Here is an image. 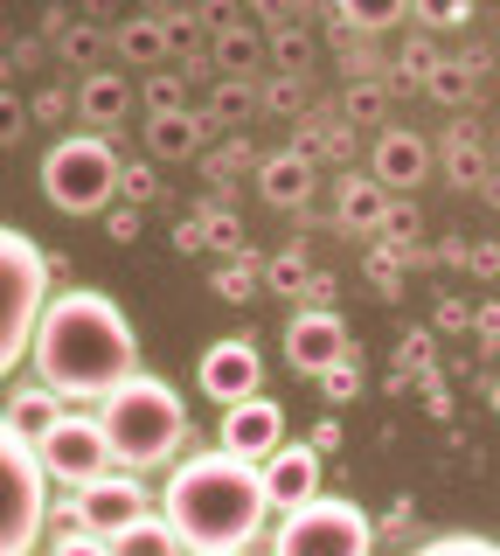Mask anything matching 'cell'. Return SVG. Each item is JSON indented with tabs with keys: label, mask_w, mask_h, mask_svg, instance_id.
<instances>
[{
	"label": "cell",
	"mask_w": 500,
	"mask_h": 556,
	"mask_svg": "<svg viewBox=\"0 0 500 556\" xmlns=\"http://www.w3.org/2000/svg\"><path fill=\"white\" fill-rule=\"evenodd\" d=\"M161 515L181 529V543L195 556L257 549V543H265V515H271L265 466L244 459V452H230V445L195 452V459H181L175 473H167Z\"/></svg>",
	"instance_id": "obj_1"
},
{
	"label": "cell",
	"mask_w": 500,
	"mask_h": 556,
	"mask_svg": "<svg viewBox=\"0 0 500 556\" xmlns=\"http://www.w3.org/2000/svg\"><path fill=\"white\" fill-rule=\"evenodd\" d=\"M36 376L49 390H63L70 404H105V396L140 369V348H132V327L118 300L105 292H63V300H49L42 327H36Z\"/></svg>",
	"instance_id": "obj_2"
},
{
	"label": "cell",
	"mask_w": 500,
	"mask_h": 556,
	"mask_svg": "<svg viewBox=\"0 0 500 556\" xmlns=\"http://www.w3.org/2000/svg\"><path fill=\"white\" fill-rule=\"evenodd\" d=\"M98 417H105V431L118 445V466H140V473L175 459V445L188 431V404L175 396V382H161L146 369H132L126 382H118L105 404H98Z\"/></svg>",
	"instance_id": "obj_3"
},
{
	"label": "cell",
	"mask_w": 500,
	"mask_h": 556,
	"mask_svg": "<svg viewBox=\"0 0 500 556\" xmlns=\"http://www.w3.org/2000/svg\"><path fill=\"white\" fill-rule=\"evenodd\" d=\"M49 313V257L28 230H0V369H22L36 355V327Z\"/></svg>",
	"instance_id": "obj_4"
},
{
	"label": "cell",
	"mask_w": 500,
	"mask_h": 556,
	"mask_svg": "<svg viewBox=\"0 0 500 556\" xmlns=\"http://www.w3.org/2000/svg\"><path fill=\"white\" fill-rule=\"evenodd\" d=\"M49 466L42 445L22 425L0 417V556H28L42 543V515H49Z\"/></svg>",
	"instance_id": "obj_5"
},
{
	"label": "cell",
	"mask_w": 500,
	"mask_h": 556,
	"mask_svg": "<svg viewBox=\"0 0 500 556\" xmlns=\"http://www.w3.org/2000/svg\"><path fill=\"white\" fill-rule=\"evenodd\" d=\"M118 153L105 147L98 132H70V139H56L49 147V161H42V195L63 208V216H98L112 195H118Z\"/></svg>",
	"instance_id": "obj_6"
},
{
	"label": "cell",
	"mask_w": 500,
	"mask_h": 556,
	"mask_svg": "<svg viewBox=\"0 0 500 556\" xmlns=\"http://www.w3.org/2000/svg\"><path fill=\"white\" fill-rule=\"evenodd\" d=\"M265 543L279 556H361L375 543V521L361 515V501L313 494V501H299V508H285Z\"/></svg>",
	"instance_id": "obj_7"
},
{
	"label": "cell",
	"mask_w": 500,
	"mask_h": 556,
	"mask_svg": "<svg viewBox=\"0 0 500 556\" xmlns=\"http://www.w3.org/2000/svg\"><path fill=\"white\" fill-rule=\"evenodd\" d=\"M112 459H118V445H112L105 417H91V410H63L56 431L42 439V466H49L56 480H70V486L112 473Z\"/></svg>",
	"instance_id": "obj_8"
},
{
	"label": "cell",
	"mask_w": 500,
	"mask_h": 556,
	"mask_svg": "<svg viewBox=\"0 0 500 556\" xmlns=\"http://www.w3.org/2000/svg\"><path fill=\"white\" fill-rule=\"evenodd\" d=\"M70 515L84 521V529H98L105 543H118V535H126L132 521L146 515V486H140V480H126V473H98V480H84V486H77Z\"/></svg>",
	"instance_id": "obj_9"
},
{
	"label": "cell",
	"mask_w": 500,
	"mask_h": 556,
	"mask_svg": "<svg viewBox=\"0 0 500 556\" xmlns=\"http://www.w3.org/2000/svg\"><path fill=\"white\" fill-rule=\"evenodd\" d=\"M195 382H202V396H209V404H244V396L265 390V362H257V348H251V341L222 334V341L202 348Z\"/></svg>",
	"instance_id": "obj_10"
},
{
	"label": "cell",
	"mask_w": 500,
	"mask_h": 556,
	"mask_svg": "<svg viewBox=\"0 0 500 556\" xmlns=\"http://www.w3.org/2000/svg\"><path fill=\"white\" fill-rule=\"evenodd\" d=\"M341 355H348V327H341L334 306H299V313H292V327H285V362H292V369H299V376H326Z\"/></svg>",
	"instance_id": "obj_11"
},
{
	"label": "cell",
	"mask_w": 500,
	"mask_h": 556,
	"mask_svg": "<svg viewBox=\"0 0 500 556\" xmlns=\"http://www.w3.org/2000/svg\"><path fill=\"white\" fill-rule=\"evenodd\" d=\"M216 445L244 452V459H271V452L285 445V410L271 404V396H244V404H222V431Z\"/></svg>",
	"instance_id": "obj_12"
},
{
	"label": "cell",
	"mask_w": 500,
	"mask_h": 556,
	"mask_svg": "<svg viewBox=\"0 0 500 556\" xmlns=\"http://www.w3.org/2000/svg\"><path fill=\"white\" fill-rule=\"evenodd\" d=\"M257 466H265V494H271L279 515L320 494V445H279L271 459H257Z\"/></svg>",
	"instance_id": "obj_13"
},
{
	"label": "cell",
	"mask_w": 500,
	"mask_h": 556,
	"mask_svg": "<svg viewBox=\"0 0 500 556\" xmlns=\"http://www.w3.org/2000/svg\"><path fill=\"white\" fill-rule=\"evenodd\" d=\"M369 167H375V181L389 188V195H403V188H418L424 174H431V147L418 132H383L375 139V153H369Z\"/></svg>",
	"instance_id": "obj_14"
},
{
	"label": "cell",
	"mask_w": 500,
	"mask_h": 556,
	"mask_svg": "<svg viewBox=\"0 0 500 556\" xmlns=\"http://www.w3.org/2000/svg\"><path fill=\"white\" fill-rule=\"evenodd\" d=\"M257 188H265L271 208H306L313 202V161H306L299 147L265 153V161H257Z\"/></svg>",
	"instance_id": "obj_15"
},
{
	"label": "cell",
	"mask_w": 500,
	"mask_h": 556,
	"mask_svg": "<svg viewBox=\"0 0 500 556\" xmlns=\"http://www.w3.org/2000/svg\"><path fill=\"white\" fill-rule=\"evenodd\" d=\"M63 404H70V396L63 390H49V382L36 376V382H22V390H8V425H22L28 439H49V431H56V417H63Z\"/></svg>",
	"instance_id": "obj_16"
},
{
	"label": "cell",
	"mask_w": 500,
	"mask_h": 556,
	"mask_svg": "<svg viewBox=\"0 0 500 556\" xmlns=\"http://www.w3.org/2000/svg\"><path fill=\"white\" fill-rule=\"evenodd\" d=\"M202 147V112H146V153L153 161H188Z\"/></svg>",
	"instance_id": "obj_17"
},
{
	"label": "cell",
	"mask_w": 500,
	"mask_h": 556,
	"mask_svg": "<svg viewBox=\"0 0 500 556\" xmlns=\"http://www.w3.org/2000/svg\"><path fill=\"white\" fill-rule=\"evenodd\" d=\"M77 112L91 118V126H118V118L132 112V84L112 77V70H91V77L77 84Z\"/></svg>",
	"instance_id": "obj_18"
},
{
	"label": "cell",
	"mask_w": 500,
	"mask_h": 556,
	"mask_svg": "<svg viewBox=\"0 0 500 556\" xmlns=\"http://www.w3.org/2000/svg\"><path fill=\"white\" fill-rule=\"evenodd\" d=\"M112 49H118V56H132V63H167V56H175L167 14H132V22L112 35Z\"/></svg>",
	"instance_id": "obj_19"
},
{
	"label": "cell",
	"mask_w": 500,
	"mask_h": 556,
	"mask_svg": "<svg viewBox=\"0 0 500 556\" xmlns=\"http://www.w3.org/2000/svg\"><path fill=\"white\" fill-rule=\"evenodd\" d=\"M341 223H348V230H375V223H389V188L375 181V174L341 181Z\"/></svg>",
	"instance_id": "obj_20"
},
{
	"label": "cell",
	"mask_w": 500,
	"mask_h": 556,
	"mask_svg": "<svg viewBox=\"0 0 500 556\" xmlns=\"http://www.w3.org/2000/svg\"><path fill=\"white\" fill-rule=\"evenodd\" d=\"M118 556H175V549H188L181 543V529H175V521H153V515H140V521H132V529L126 535H118V543H112Z\"/></svg>",
	"instance_id": "obj_21"
},
{
	"label": "cell",
	"mask_w": 500,
	"mask_h": 556,
	"mask_svg": "<svg viewBox=\"0 0 500 556\" xmlns=\"http://www.w3.org/2000/svg\"><path fill=\"white\" fill-rule=\"evenodd\" d=\"M334 8H341V22H348V28L375 35V28H396V22H403L410 0H334Z\"/></svg>",
	"instance_id": "obj_22"
},
{
	"label": "cell",
	"mask_w": 500,
	"mask_h": 556,
	"mask_svg": "<svg viewBox=\"0 0 500 556\" xmlns=\"http://www.w3.org/2000/svg\"><path fill=\"white\" fill-rule=\"evenodd\" d=\"M265 286L285 292V300H306V286H313V265H306V251H279L265 265Z\"/></svg>",
	"instance_id": "obj_23"
},
{
	"label": "cell",
	"mask_w": 500,
	"mask_h": 556,
	"mask_svg": "<svg viewBox=\"0 0 500 556\" xmlns=\"http://www.w3.org/2000/svg\"><path fill=\"white\" fill-rule=\"evenodd\" d=\"M424 91L438 98V104H465V91H473V63L438 56V63H431V77H424Z\"/></svg>",
	"instance_id": "obj_24"
},
{
	"label": "cell",
	"mask_w": 500,
	"mask_h": 556,
	"mask_svg": "<svg viewBox=\"0 0 500 556\" xmlns=\"http://www.w3.org/2000/svg\"><path fill=\"white\" fill-rule=\"evenodd\" d=\"M257 286H265V265H257L251 251H244V257H230V265L216 271V300H251Z\"/></svg>",
	"instance_id": "obj_25"
},
{
	"label": "cell",
	"mask_w": 500,
	"mask_h": 556,
	"mask_svg": "<svg viewBox=\"0 0 500 556\" xmlns=\"http://www.w3.org/2000/svg\"><path fill=\"white\" fill-rule=\"evenodd\" d=\"M216 63H222V77H251V63H257V35H251V28L216 35Z\"/></svg>",
	"instance_id": "obj_26"
},
{
	"label": "cell",
	"mask_w": 500,
	"mask_h": 556,
	"mask_svg": "<svg viewBox=\"0 0 500 556\" xmlns=\"http://www.w3.org/2000/svg\"><path fill=\"white\" fill-rule=\"evenodd\" d=\"M209 112H216V118H230V126H236V118H251V112H257L251 77H222V84H216V98H209Z\"/></svg>",
	"instance_id": "obj_27"
},
{
	"label": "cell",
	"mask_w": 500,
	"mask_h": 556,
	"mask_svg": "<svg viewBox=\"0 0 500 556\" xmlns=\"http://www.w3.org/2000/svg\"><path fill=\"white\" fill-rule=\"evenodd\" d=\"M140 104H146V112H188V84L175 77V70H161V77H146Z\"/></svg>",
	"instance_id": "obj_28"
},
{
	"label": "cell",
	"mask_w": 500,
	"mask_h": 556,
	"mask_svg": "<svg viewBox=\"0 0 500 556\" xmlns=\"http://www.w3.org/2000/svg\"><path fill=\"white\" fill-rule=\"evenodd\" d=\"M418 8V22L431 28H459V22H473V0H410Z\"/></svg>",
	"instance_id": "obj_29"
},
{
	"label": "cell",
	"mask_w": 500,
	"mask_h": 556,
	"mask_svg": "<svg viewBox=\"0 0 500 556\" xmlns=\"http://www.w3.org/2000/svg\"><path fill=\"white\" fill-rule=\"evenodd\" d=\"M209 251H230V257H244V251H251L244 223H236V216H222V208H209Z\"/></svg>",
	"instance_id": "obj_30"
},
{
	"label": "cell",
	"mask_w": 500,
	"mask_h": 556,
	"mask_svg": "<svg viewBox=\"0 0 500 556\" xmlns=\"http://www.w3.org/2000/svg\"><path fill=\"white\" fill-rule=\"evenodd\" d=\"M424 549H431V556H500L493 535H431Z\"/></svg>",
	"instance_id": "obj_31"
},
{
	"label": "cell",
	"mask_w": 500,
	"mask_h": 556,
	"mask_svg": "<svg viewBox=\"0 0 500 556\" xmlns=\"http://www.w3.org/2000/svg\"><path fill=\"white\" fill-rule=\"evenodd\" d=\"M118 195H126V202H153V195H161V174L140 167V161H132V167H118Z\"/></svg>",
	"instance_id": "obj_32"
},
{
	"label": "cell",
	"mask_w": 500,
	"mask_h": 556,
	"mask_svg": "<svg viewBox=\"0 0 500 556\" xmlns=\"http://www.w3.org/2000/svg\"><path fill=\"white\" fill-rule=\"evenodd\" d=\"M167 35H175V56H188V49H195V35H202V14L195 8H175V14H167Z\"/></svg>",
	"instance_id": "obj_33"
},
{
	"label": "cell",
	"mask_w": 500,
	"mask_h": 556,
	"mask_svg": "<svg viewBox=\"0 0 500 556\" xmlns=\"http://www.w3.org/2000/svg\"><path fill=\"white\" fill-rule=\"evenodd\" d=\"M320 382H326V396H355V390H361V362H355V355H341Z\"/></svg>",
	"instance_id": "obj_34"
},
{
	"label": "cell",
	"mask_w": 500,
	"mask_h": 556,
	"mask_svg": "<svg viewBox=\"0 0 500 556\" xmlns=\"http://www.w3.org/2000/svg\"><path fill=\"white\" fill-rule=\"evenodd\" d=\"M271 56H279L285 70H299L306 56H313V49H306V35H299V28H279V42H271Z\"/></svg>",
	"instance_id": "obj_35"
},
{
	"label": "cell",
	"mask_w": 500,
	"mask_h": 556,
	"mask_svg": "<svg viewBox=\"0 0 500 556\" xmlns=\"http://www.w3.org/2000/svg\"><path fill=\"white\" fill-rule=\"evenodd\" d=\"M175 251H188V257H195V251H209V216H188L181 230H175Z\"/></svg>",
	"instance_id": "obj_36"
},
{
	"label": "cell",
	"mask_w": 500,
	"mask_h": 556,
	"mask_svg": "<svg viewBox=\"0 0 500 556\" xmlns=\"http://www.w3.org/2000/svg\"><path fill=\"white\" fill-rule=\"evenodd\" d=\"M202 28H209V35H230V28H244V22H236L230 0H209V8H202Z\"/></svg>",
	"instance_id": "obj_37"
},
{
	"label": "cell",
	"mask_w": 500,
	"mask_h": 556,
	"mask_svg": "<svg viewBox=\"0 0 500 556\" xmlns=\"http://www.w3.org/2000/svg\"><path fill=\"white\" fill-rule=\"evenodd\" d=\"M105 230H112V243H132V237H140V202H132V208H112Z\"/></svg>",
	"instance_id": "obj_38"
},
{
	"label": "cell",
	"mask_w": 500,
	"mask_h": 556,
	"mask_svg": "<svg viewBox=\"0 0 500 556\" xmlns=\"http://www.w3.org/2000/svg\"><path fill=\"white\" fill-rule=\"evenodd\" d=\"M292 104H299V84H292V77L265 84V112H292Z\"/></svg>",
	"instance_id": "obj_39"
},
{
	"label": "cell",
	"mask_w": 500,
	"mask_h": 556,
	"mask_svg": "<svg viewBox=\"0 0 500 556\" xmlns=\"http://www.w3.org/2000/svg\"><path fill=\"white\" fill-rule=\"evenodd\" d=\"M70 104H77V98H63V91H42V98H36V118H42V126H56V118H70Z\"/></svg>",
	"instance_id": "obj_40"
},
{
	"label": "cell",
	"mask_w": 500,
	"mask_h": 556,
	"mask_svg": "<svg viewBox=\"0 0 500 556\" xmlns=\"http://www.w3.org/2000/svg\"><path fill=\"white\" fill-rule=\"evenodd\" d=\"M63 49H70V56L84 63V56H98L105 42H98V28H70V35H63Z\"/></svg>",
	"instance_id": "obj_41"
},
{
	"label": "cell",
	"mask_w": 500,
	"mask_h": 556,
	"mask_svg": "<svg viewBox=\"0 0 500 556\" xmlns=\"http://www.w3.org/2000/svg\"><path fill=\"white\" fill-rule=\"evenodd\" d=\"M493 404H500V390H493Z\"/></svg>",
	"instance_id": "obj_42"
}]
</instances>
